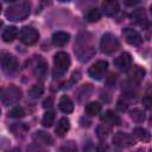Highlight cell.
<instances>
[{"mask_svg":"<svg viewBox=\"0 0 152 152\" xmlns=\"http://www.w3.org/2000/svg\"><path fill=\"white\" fill-rule=\"evenodd\" d=\"M119 10H120V5H119L118 0H104L102 2V11L108 17L116 14L119 12Z\"/></svg>","mask_w":152,"mask_h":152,"instance_id":"7c38bea8","label":"cell"},{"mask_svg":"<svg viewBox=\"0 0 152 152\" xmlns=\"http://www.w3.org/2000/svg\"><path fill=\"white\" fill-rule=\"evenodd\" d=\"M58 107H59V109H61L63 113H65V114H69V113H71V112L74 110V103H72V101L70 100V97L66 96V95H63V96L61 97L59 103H58Z\"/></svg>","mask_w":152,"mask_h":152,"instance_id":"ac0fdd59","label":"cell"},{"mask_svg":"<svg viewBox=\"0 0 152 152\" xmlns=\"http://www.w3.org/2000/svg\"><path fill=\"white\" fill-rule=\"evenodd\" d=\"M69 128H70V122H69V120H68L66 118H62V119H59V121L57 122V126H56L55 132H56V134H57L58 137H64L65 133L69 131Z\"/></svg>","mask_w":152,"mask_h":152,"instance_id":"d6986e66","label":"cell"},{"mask_svg":"<svg viewBox=\"0 0 152 152\" xmlns=\"http://www.w3.org/2000/svg\"><path fill=\"white\" fill-rule=\"evenodd\" d=\"M69 39H70V34L63 31H58L52 34V43L56 46H64L69 42Z\"/></svg>","mask_w":152,"mask_h":152,"instance_id":"2e32d148","label":"cell"},{"mask_svg":"<svg viewBox=\"0 0 152 152\" xmlns=\"http://www.w3.org/2000/svg\"><path fill=\"white\" fill-rule=\"evenodd\" d=\"M142 103L147 109H150V107H151V96H150V94H146V96L142 99Z\"/></svg>","mask_w":152,"mask_h":152,"instance_id":"1f68e13d","label":"cell"},{"mask_svg":"<svg viewBox=\"0 0 152 152\" xmlns=\"http://www.w3.org/2000/svg\"><path fill=\"white\" fill-rule=\"evenodd\" d=\"M101 112V104L99 102H90L86 106V113L88 115H97Z\"/></svg>","mask_w":152,"mask_h":152,"instance_id":"cb8c5ba5","label":"cell"},{"mask_svg":"<svg viewBox=\"0 0 152 152\" xmlns=\"http://www.w3.org/2000/svg\"><path fill=\"white\" fill-rule=\"evenodd\" d=\"M113 144L120 148H126L134 145V139L132 135L125 132H116L113 137Z\"/></svg>","mask_w":152,"mask_h":152,"instance_id":"9c48e42d","label":"cell"},{"mask_svg":"<svg viewBox=\"0 0 152 152\" xmlns=\"http://www.w3.org/2000/svg\"><path fill=\"white\" fill-rule=\"evenodd\" d=\"M133 137L137 139V140H140V141H148L150 140V134L145 129V128H141V127H137L133 129Z\"/></svg>","mask_w":152,"mask_h":152,"instance_id":"7402d4cb","label":"cell"},{"mask_svg":"<svg viewBox=\"0 0 152 152\" xmlns=\"http://www.w3.org/2000/svg\"><path fill=\"white\" fill-rule=\"evenodd\" d=\"M132 20L135 24H138V25H140L142 27H146L147 26V23H148L147 17H146V13H145V11L142 8H139V10H137V11H134L132 13Z\"/></svg>","mask_w":152,"mask_h":152,"instance_id":"9a60e30c","label":"cell"},{"mask_svg":"<svg viewBox=\"0 0 152 152\" xmlns=\"http://www.w3.org/2000/svg\"><path fill=\"white\" fill-rule=\"evenodd\" d=\"M122 36H124L125 40H126L128 44H131V45L138 46V45H140L141 42H142L141 36H140L135 30H133V28H131V27H126V28L122 31Z\"/></svg>","mask_w":152,"mask_h":152,"instance_id":"30bf717a","label":"cell"},{"mask_svg":"<svg viewBox=\"0 0 152 152\" xmlns=\"http://www.w3.org/2000/svg\"><path fill=\"white\" fill-rule=\"evenodd\" d=\"M125 2H126L127 6H134L139 2V0H125Z\"/></svg>","mask_w":152,"mask_h":152,"instance_id":"836d02e7","label":"cell"},{"mask_svg":"<svg viewBox=\"0 0 152 152\" xmlns=\"http://www.w3.org/2000/svg\"><path fill=\"white\" fill-rule=\"evenodd\" d=\"M51 103H52V97H49V99H46L45 101H44V108H49V107H51Z\"/></svg>","mask_w":152,"mask_h":152,"instance_id":"d6a6232c","label":"cell"},{"mask_svg":"<svg viewBox=\"0 0 152 152\" xmlns=\"http://www.w3.org/2000/svg\"><path fill=\"white\" fill-rule=\"evenodd\" d=\"M33 140L36 142H39V144H44V145H52L53 144V139L51 138L50 134H48L46 132L44 131H37L33 133L32 135Z\"/></svg>","mask_w":152,"mask_h":152,"instance_id":"5bb4252c","label":"cell"},{"mask_svg":"<svg viewBox=\"0 0 152 152\" xmlns=\"http://www.w3.org/2000/svg\"><path fill=\"white\" fill-rule=\"evenodd\" d=\"M34 63H33V66H32V70L34 72V75L37 77H40L43 78L46 74V63L45 61L40 57V56H34Z\"/></svg>","mask_w":152,"mask_h":152,"instance_id":"4fadbf2b","label":"cell"},{"mask_svg":"<svg viewBox=\"0 0 152 152\" xmlns=\"http://www.w3.org/2000/svg\"><path fill=\"white\" fill-rule=\"evenodd\" d=\"M5 1H17V0H5Z\"/></svg>","mask_w":152,"mask_h":152,"instance_id":"8d00e7d4","label":"cell"},{"mask_svg":"<svg viewBox=\"0 0 152 152\" xmlns=\"http://www.w3.org/2000/svg\"><path fill=\"white\" fill-rule=\"evenodd\" d=\"M58 1H61V2H68V1H70V0H58Z\"/></svg>","mask_w":152,"mask_h":152,"instance_id":"e575fe53","label":"cell"},{"mask_svg":"<svg viewBox=\"0 0 152 152\" xmlns=\"http://www.w3.org/2000/svg\"><path fill=\"white\" fill-rule=\"evenodd\" d=\"M100 18H101V12L96 7L95 8H90L86 14V20L89 21V23H95V21L100 20Z\"/></svg>","mask_w":152,"mask_h":152,"instance_id":"603a6c76","label":"cell"},{"mask_svg":"<svg viewBox=\"0 0 152 152\" xmlns=\"http://www.w3.org/2000/svg\"><path fill=\"white\" fill-rule=\"evenodd\" d=\"M101 120L104 121V122L108 124V125H120V122H121L119 115L115 114L113 110H107V112L101 116Z\"/></svg>","mask_w":152,"mask_h":152,"instance_id":"ffe728a7","label":"cell"},{"mask_svg":"<svg viewBox=\"0 0 152 152\" xmlns=\"http://www.w3.org/2000/svg\"><path fill=\"white\" fill-rule=\"evenodd\" d=\"M43 91H44L43 86H40V84H34V86H32L31 89L28 90V94H30L31 97L37 99V97H39L40 95H43Z\"/></svg>","mask_w":152,"mask_h":152,"instance_id":"484cf974","label":"cell"},{"mask_svg":"<svg viewBox=\"0 0 152 152\" xmlns=\"http://www.w3.org/2000/svg\"><path fill=\"white\" fill-rule=\"evenodd\" d=\"M53 120H55V113L51 110H48L42 119V125L44 127H51L53 124Z\"/></svg>","mask_w":152,"mask_h":152,"instance_id":"d4e9b609","label":"cell"},{"mask_svg":"<svg viewBox=\"0 0 152 152\" xmlns=\"http://www.w3.org/2000/svg\"><path fill=\"white\" fill-rule=\"evenodd\" d=\"M0 66L6 74L11 75L18 70L19 65L17 58L13 55H11L7 51H0Z\"/></svg>","mask_w":152,"mask_h":152,"instance_id":"8992f818","label":"cell"},{"mask_svg":"<svg viewBox=\"0 0 152 152\" xmlns=\"http://www.w3.org/2000/svg\"><path fill=\"white\" fill-rule=\"evenodd\" d=\"M70 56L66 53V52H57L55 56H53V64H55V68H53V76L55 77H59L62 76L64 72H66V70L69 69L70 66Z\"/></svg>","mask_w":152,"mask_h":152,"instance_id":"277c9868","label":"cell"},{"mask_svg":"<svg viewBox=\"0 0 152 152\" xmlns=\"http://www.w3.org/2000/svg\"><path fill=\"white\" fill-rule=\"evenodd\" d=\"M107 70H108V63L106 61H97L95 64H93L89 68L88 75L94 80H102L106 76Z\"/></svg>","mask_w":152,"mask_h":152,"instance_id":"ba28073f","label":"cell"},{"mask_svg":"<svg viewBox=\"0 0 152 152\" xmlns=\"http://www.w3.org/2000/svg\"><path fill=\"white\" fill-rule=\"evenodd\" d=\"M21 89L14 84H10L2 89H0V101L6 104H15L17 102H19V100L21 99Z\"/></svg>","mask_w":152,"mask_h":152,"instance_id":"3957f363","label":"cell"},{"mask_svg":"<svg viewBox=\"0 0 152 152\" xmlns=\"http://www.w3.org/2000/svg\"><path fill=\"white\" fill-rule=\"evenodd\" d=\"M24 115H25V110L23 107H19V106L12 108L8 113V116H11V118H21Z\"/></svg>","mask_w":152,"mask_h":152,"instance_id":"f1b7e54d","label":"cell"},{"mask_svg":"<svg viewBox=\"0 0 152 152\" xmlns=\"http://www.w3.org/2000/svg\"><path fill=\"white\" fill-rule=\"evenodd\" d=\"M114 65L121 70V71H127L131 65H132V57L128 52H122L119 57L114 59Z\"/></svg>","mask_w":152,"mask_h":152,"instance_id":"8fae6325","label":"cell"},{"mask_svg":"<svg viewBox=\"0 0 152 152\" xmlns=\"http://www.w3.org/2000/svg\"><path fill=\"white\" fill-rule=\"evenodd\" d=\"M18 33H19V31H18V28H17L15 26H8V27L4 31V33H2V39H4V42H6V43L13 42V40L17 38Z\"/></svg>","mask_w":152,"mask_h":152,"instance_id":"44dd1931","label":"cell"},{"mask_svg":"<svg viewBox=\"0 0 152 152\" xmlns=\"http://www.w3.org/2000/svg\"><path fill=\"white\" fill-rule=\"evenodd\" d=\"M75 53L77 55L78 59L82 62H87L94 56L95 48L91 43L90 33H82L78 37V39L75 44Z\"/></svg>","mask_w":152,"mask_h":152,"instance_id":"6da1fadb","label":"cell"},{"mask_svg":"<svg viewBox=\"0 0 152 152\" xmlns=\"http://www.w3.org/2000/svg\"><path fill=\"white\" fill-rule=\"evenodd\" d=\"M1 26H2V21L0 20V27H1Z\"/></svg>","mask_w":152,"mask_h":152,"instance_id":"d590c367","label":"cell"},{"mask_svg":"<svg viewBox=\"0 0 152 152\" xmlns=\"http://www.w3.org/2000/svg\"><path fill=\"white\" fill-rule=\"evenodd\" d=\"M19 39L25 45H33L39 39L38 31L32 26H24L19 31Z\"/></svg>","mask_w":152,"mask_h":152,"instance_id":"52a82bcc","label":"cell"},{"mask_svg":"<svg viewBox=\"0 0 152 152\" xmlns=\"http://www.w3.org/2000/svg\"><path fill=\"white\" fill-rule=\"evenodd\" d=\"M100 48H101V51L106 55H112L114 53L115 51L119 50L120 48V43H119V39L112 34V33H104L101 38V42H100Z\"/></svg>","mask_w":152,"mask_h":152,"instance_id":"5b68a950","label":"cell"},{"mask_svg":"<svg viewBox=\"0 0 152 152\" xmlns=\"http://www.w3.org/2000/svg\"><path fill=\"white\" fill-rule=\"evenodd\" d=\"M0 12H1V5H0Z\"/></svg>","mask_w":152,"mask_h":152,"instance_id":"74e56055","label":"cell"},{"mask_svg":"<svg viewBox=\"0 0 152 152\" xmlns=\"http://www.w3.org/2000/svg\"><path fill=\"white\" fill-rule=\"evenodd\" d=\"M30 11H31V2L27 1V0H23L19 4L10 6L6 10L5 15H6V18L8 20L21 21V20H24V19H26L28 17Z\"/></svg>","mask_w":152,"mask_h":152,"instance_id":"7a4b0ae2","label":"cell"},{"mask_svg":"<svg viewBox=\"0 0 152 152\" xmlns=\"http://www.w3.org/2000/svg\"><path fill=\"white\" fill-rule=\"evenodd\" d=\"M96 133H97V137H99L100 139H104V138H107L108 134L110 133V127L107 126L106 124L100 125V126L97 127V129H96Z\"/></svg>","mask_w":152,"mask_h":152,"instance_id":"4316f807","label":"cell"},{"mask_svg":"<svg viewBox=\"0 0 152 152\" xmlns=\"http://www.w3.org/2000/svg\"><path fill=\"white\" fill-rule=\"evenodd\" d=\"M61 150H72V151H75V150H77V147H76V145L72 141H69L68 144H65L64 146H62Z\"/></svg>","mask_w":152,"mask_h":152,"instance_id":"4dcf8cb0","label":"cell"},{"mask_svg":"<svg viewBox=\"0 0 152 152\" xmlns=\"http://www.w3.org/2000/svg\"><path fill=\"white\" fill-rule=\"evenodd\" d=\"M116 107H118V109L120 110V112H124V110H126L127 109V107H128V104H127V102H125V101H118V104H116Z\"/></svg>","mask_w":152,"mask_h":152,"instance_id":"f546056e","label":"cell"},{"mask_svg":"<svg viewBox=\"0 0 152 152\" xmlns=\"http://www.w3.org/2000/svg\"><path fill=\"white\" fill-rule=\"evenodd\" d=\"M145 76V70L139 66V65H135L132 68V70L128 72V80L134 82V83H139Z\"/></svg>","mask_w":152,"mask_h":152,"instance_id":"e0dca14e","label":"cell"},{"mask_svg":"<svg viewBox=\"0 0 152 152\" xmlns=\"http://www.w3.org/2000/svg\"><path fill=\"white\" fill-rule=\"evenodd\" d=\"M129 116L133 119V121H137V122H141V121L145 120V114H144V112H142L141 109H138V108L133 109V110L131 112Z\"/></svg>","mask_w":152,"mask_h":152,"instance_id":"83f0119b","label":"cell"}]
</instances>
